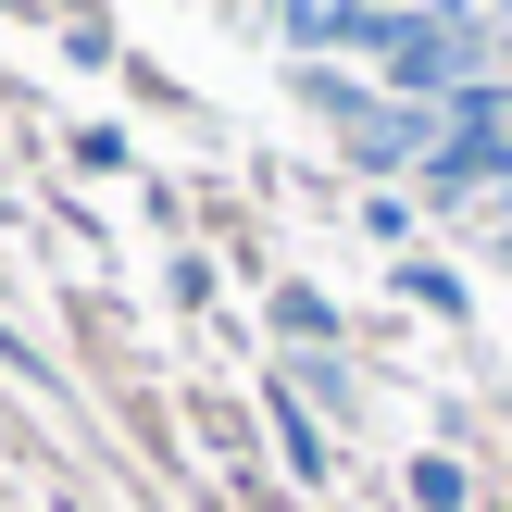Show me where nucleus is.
<instances>
[{
    "label": "nucleus",
    "instance_id": "f257e3e1",
    "mask_svg": "<svg viewBox=\"0 0 512 512\" xmlns=\"http://www.w3.org/2000/svg\"><path fill=\"white\" fill-rule=\"evenodd\" d=\"M413 500L425 512H463V463H413Z\"/></svg>",
    "mask_w": 512,
    "mask_h": 512
}]
</instances>
